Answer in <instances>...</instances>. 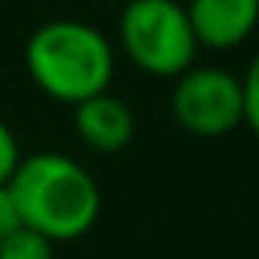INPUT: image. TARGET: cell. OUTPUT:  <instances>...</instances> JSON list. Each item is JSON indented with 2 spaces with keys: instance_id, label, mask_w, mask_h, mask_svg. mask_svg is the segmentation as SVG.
<instances>
[{
  "instance_id": "cell-9",
  "label": "cell",
  "mask_w": 259,
  "mask_h": 259,
  "mask_svg": "<svg viewBox=\"0 0 259 259\" xmlns=\"http://www.w3.org/2000/svg\"><path fill=\"white\" fill-rule=\"evenodd\" d=\"M20 161H23V154H20L17 135H13L10 125L0 118V187H7V184H10V177L17 174Z\"/></svg>"
},
{
  "instance_id": "cell-8",
  "label": "cell",
  "mask_w": 259,
  "mask_h": 259,
  "mask_svg": "<svg viewBox=\"0 0 259 259\" xmlns=\"http://www.w3.org/2000/svg\"><path fill=\"white\" fill-rule=\"evenodd\" d=\"M240 79H243V125H249L259 135V53L246 66V76Z\"/></svg>"
},
{
  "instance_id": "cell-6",
  "label": "cell",
  "mask_w": 259,
  "mask_h": 259,
  "mask_svg": "<svg viewBox=\"0 0 259 259\" xmlns=\"http://www.w3.org/2000/svg\"><path fill=\"white\" fill-rule=\"evenodd\" d=\"M72 125H76L79 141L89 151H99V154H115L121 148H128V141L135 138L132 108L112 92L79 102L76 112H72Z\"/></svg>"
},
{
  "instance_id": "cell-4",
  "label": "cell",
  "mask_w": 259,
  "mask_h": 259,
  "mask_svg": "<svg viewBox=\"0 0 259 259\" xmlns=\"http://www.w3.org/2000/svg\"><path fill=\"white\" fill-rule=\"evenodd\" d=\"M171 112L194 138H223L243 125V79L223 66H190L174 82Z\"/></svg>"
},
{
  "instance_id": "cell-3",
  "label": "cell",
  "mask_w": 259,
  "mask_h": 259,
  "mask_svg": "<svg viewBox=\"0 0 259 259\" xmlns=\"http://www.w3.org/2000/svg\"><path fill=\"white\" fill-rule=\"evenodd\" d=\"M118 39L125 56L158 79L184 76L200 50L187 7L177 0H128L118 17Z\"/></svg>"
},
{
  "instance_id": "cell-5",
  "label": "cell",
  "mask_w": 259,
  "mask_h": 259,
  "mask_svg": "<svg viewBox=\"0 0 259 259\" xmlns=\"http://www.w3.org/2000/svg\"><path fill=\"white\" fill-rule=\"evenodd\" d=\"M187 20L197 46L233 50L253 36L259 23V0H190Z\"/></svg>"
},
{
  "instance_id": "cell-7",
  "label": "cell",
  "mask_w": 259,
  "mask_h": 259,
  "mask_svg": "<svg viewBox=\"0 0 259 259\" xmlns=\"http://www.w3.org/2000/svg\"><path fill=\"white\" fill-rule=\"evenodd\" d=\"M0 259H53V243L36 230L20 227L0 243Z\"/></svg>"
},
{
  "instance_id": "cell-1",
  "label": "cell",
  "mask_w": 259,
  "mask_h": 259,
  "mask_svg": "<svg viewBox=\"0 0 259 259\" xmlns=\"http://www.w3.org/2000/svg\"><path fill=\"white\" fill-rule=\"evenodd\" d=\"M10 194L26 230L56 246L85 236L102 213V190L76 158L59 151H36L20 161L10 177Z\"/></svg>"
},
{
  "instance_id": "cell-2",
  "label": "cell",
  "mask_w": 259,
  "mask_h": 259,
  "mask_svg": "<svg viewBox=\"0 0 259 259\" xmlns=\"http://www.w3.org/2000/svg\"><path fill=\"white\" fill-rule=\"evenodd\" d=\"M26 72L39 92L76 108L108 92L115 76V50L102 30L82 20H50L26 39Z\"/></svg>"
},
{
  "instance_id": "cell-10",
  "label": "cell",
  "mask_w": 259,
  "mask_h": 259,
  "mask_svg": "<svg viewBox=\"0 0 259 259\" xmlns=\"http://www.w3.org/2000/svg\"><path fill=\"white\" fill-rule=\"evenodd\" d=\"M20 227H23V220H20V210H17V203H13L10 187H0V243L10 233H17Z\"/></svg>"
}]
</instances>
